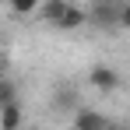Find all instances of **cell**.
Returning <instances> with one entry per match:
<instances>
[{
	"label": "cell",
	"instance_id": "1",
	"mask_svg": "<svg viewBox=\"0 0 130 130\" xmlns=\"http://www.w3.org/2000/svg\"><path fill=\"white\" fill-rule=\"evenodd\" d=\"M88 21L95 25V28H123V25H130V7L127 0H95L91 4V11H85Z\"/></svg>",
	"mask_w": 130,
	"mask_h": 130
},
{
	"label": "cell",
	"instance_id": "2",
	"mask_svg": "<svg viewBox=\"0 0 130 130\" xmlns=\"http://www.w3.org/2000/svg\"><path fill=\"white\" fill-rule=\"evenodd\" d=\"M120 70H112V67H91V74H88V85L95 88V91H102V95H109V91H116L120 88Z\"/></svg>",
	"mask_w": 130,
	"mask_h": 130
},
{
	"label": "cell",
	"instance_id": "3",
	"mask_svg": "<svg viewBox=\"0 0 130 130\" xmlns=\"http://www.w3.org/2000/svg\"><path fill=\"white\" fill-rule=\"evenodd\" d=\"M81 25H88L85 7H74V4H67V7H63V14H60V21H56V28H63V32H74V28H81Z\"/></svg>",
	"mask_w": 130,
	"mask_h": 130
},
{
	"label": "cell",
	"instance_id": "4",
	"mask_svg": "<svg viewBox=\"0 0 130 130\" xmlns=\"http://www.w3.org/2000/svg\"><path fill=\"white\" fill-rule=\"evenodd\" d=\"M21 123H25V112L18 102L0 106V130H21Z\"/></svg>",
	"mask_w": 130,
	"mask_h": 130
},
{
	"label": "cell",
	"instance_id": "5",
	"mask_svg": "<svg viewBox=\"0 0 130 130\" xmlns=\"http://www.w3.org/2000/svg\"><path fill=\"white\" fill-rule=\"evenodd\" d=\"M106 123V116L99 109H77L74 112V130H99Z\"/></svg>",
	"mask_w": 130,
	"mask_h": 130
},
{
	"label": "cell",
	"instance_id": "6",
	"mask_svg": "<svg viewBox=\"0 0 130 130\" xmlns=\"http://www.w3.org/2000/svg\"><path fill=\"white\" fill-rule=\"evenodd\" d=\"M63 7H67V0H46V4H39V18L42 21H49V25H56L60 21V14H63Z\"/></svg>",
	"mask_w": 130,
	"mask_h": 130
},
{
	"label": "cell",
	"instance_id": "7",
	"mask_svg": "<svg viewBox=\"0 0 130 130\" xmlns=\"http://www.w3.org/2000/svg\"><path fill=\"white\" fill-rule=\"evenodd\" d=\"M7 4H11V11H14L18 18H28V14H35V11H39V4H42V0H7Z\"/></svg>",
	"mask_w": 130,
	"mask_h": 130
},
{
	"label": "cell",
	"instance_id": "8",
	"mask_svg": "<svg viewBox=\"0 0 130 130\" xmlns=\"http://www.w3.org/2000/svg\"><path fill=\"white\" fill-rule=\"evenodd\" d=\"M7 102H18V88L7 77H0V106H7Z\"/></svg>",
	"mask_w": 130,
	"mask_h": 130
},
{
	"label": "cell",
	"instance_id": "9",
	"mask_svg": "<svg viewBox=\"0 0 130 130\" xmlns=\"http://www.w3.org/2000/svg\"><path fill=\"white\" fill-rule=\"evenodd\" d=\"M70 102H77V91H74V88H63V91L56 95V109H70Z\"/></svg>",
	"mask_w": 130,
	"mask_h": 130
},
{
	"label": "cell",
	"instance_id": "10",
	"mask_svg": "<svg viewBox=\"0 0 130 130\" xmlns=\"http://www.w3.org/2000/svg\"><path fill=\"white\" fill-rule=\"evenodd\" d=\"M99 130H123V127H116V123H109V120H106V123H102Z\"/></svg>",
	"mask_w": 130,
	"mask_h": 130
},
{
	"label": "cell",
	"instance_id": "11",
	"mask_svg": "<svg viewBox=\"0 0 130 130\" xmlns=\"http://www.w3.org/2000/svg\"><path fill=\"white\" fill-rule=\"evenodd\" d=\"M0 70H4V53H0Z\"/></svg>",
	"mask_w": 130,
	"mask_h": 130
},
{
	"label": "cell",
	"instance_id": "12",
	"mask_svg": "<svg viewBox=\"0 0 130 130\" xmlns=\"http://www.w3.org/2000/svg\"><path fill=\"white\" fill-rule=\"evenodd\" d=\"M0 4H7V0H0Z\"/></svg>",
	"mask_w": 130,
	"mask_h": 130
},
{
	"label": "cell",
	"instance_id": "13",
	"mask_svg": "<svg viewBox=\"0 0 130 130\" xmlns=\"http://www.w3.org/2000/svg\"><path fill=\"white\" fill-rule=\"evenodd\" d=\"M21 130H25V127H21Z\"/></svg>",
	"mask_w": 130,
	"mask_h": 130
}]
</instances>
